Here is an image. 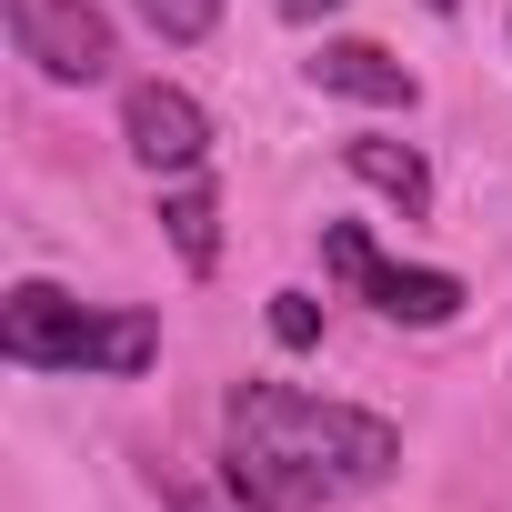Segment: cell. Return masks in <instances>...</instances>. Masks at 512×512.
Wrapping results in <instances>:
<instances>
[{
  "mask_svg": "<svg viewBox=\"0 0 512 512\" xmlns=\"http://www.w3.org/2000/svg\"><path fill=\"white\" fill-rule=\"evenodd\" d=\"M402 432L382 412L352 402H312L292 382H241L231 392V452H221V492L241 512H322L332 492H372L392 482Z\"/></svg>",
  "mask_w": 512,
  "mask_h": 512,
  "instance_id": "cell-1",
  "label": "cell"
},
{
  "mask_svg": "<svg viewBox=\"0 0 512 512\" xmlns=\"http://www.w3.org/2000/svg\"><path fill=\"white\" fill-rule=\"evenodd\" d=\"M0 352L21 372H151L161 332L151 312H91L61 282H21L0 302Z\"/></svg>",
  "mask_w": 512,
  "mask_h": 512,
  "instance_id": "cell-2",
  "label": "cell"
},
{
  "mask_svg": "<svg viewBox=\"0 0 512 512\" xmlns=\"http://www.w3.org/2000/svg\"><path fill=\"white\" fill-rule=\"evenodd\" d=\"M322 272L352 282L382 322H412V332H442V322L462 312V282H452V272H402V262H382L362 221H322Z\"/></svg>",
  "mask_w": 512,
  "mask_h": 512,
  "instance_id": "cell-3",
  "label": "cell"
},
{
  "mask_svg": "<svg viewBox=\"0 0 512 512\" xmlns=\"http://www.w3.org/2000/svg\"><path fill=\"white\" fill-rule=\"evenodd\" d=\"M0 11H11V51H21L41 81L91 91V81L111 71V21L91 11V0H0Z\"/></svg>",
  "mask_w": 512,
  "mask_h": 512,
  "instance_id": "cell-4",
  "label": "cell"
},
{
  "mask_svg": "<svg viewBox=\"0 0 512 512\" xmlns=\"http://www.w3.org/2000/svg\"><path fill=\"white\" fill-rule=\"evenodd\" d=\"M121 141H131L141 171L181 181V171H201V151H211V111H201L191 91H171V81H131V91H121Z\"/></svg>",
  "mask_w": 512,
  "mask_h": 512,
  "instance_id": "cell-5",
  "label": "cell"
},
{
  "mask_svg": "<svg viewBox=\"0 0 512 512\" xmlns=\"http://www.w3.org/2000/svg\"><path fill=\"white\" fill-rule=\"evenodd\" d=\"M312 91H332V101H372V111H412V71H402L382 41H322Z\"/></svg>",
  "mask_w": 512,
  "mask_h": 512,
  "instance_id": "cell-6",
  "label": "cell"
},
{
  "mask_svg": "<svg viewBox=\"0 0 512 512\" xmlns=\"http://www.w3.org/2000/svg\"><path fill=\"white\" fill-rule=\"evenodd\" d=\"M161 231H171V251H181V272H211V262H221V191H211L201 171H181V181L161 191Z\"/></svg>",
  "mask_w": 512,
  "mask_h": 512,
  "instance_id": "cell-7",
  "label": "cell"
},
{
  "mask_svg": "<svg viewBox=\"0 0 512 512\" xmlns=\"http://www.w3.org/2000/svg\"><path fill=\"white\" fill-rule=\"evenodd\" d=\"M342 161H352V181H372L382 201L432 211V161H422L412 141H342Z\"/></svg>",
  "mask_w": 512,
  "mask_h": 512,
  "instance_id": "cell-8",
  "label": "cell"
},
{
  "mask_svg": "<svg viewBox=\"0 0 512 512\" xmlns=\"http://www.w3.org/2000/svg\"><path fill=\"white\" fill-rule=\"evenodd\" d=\"M131 11L151 21V41H171V51H191V41H211L221 31V0H131Z\"/></svg>",
  "mask_w": 512,
  "mask_h": 512,
  "instance_id": "cell-9",
  "label": "cell"
},
{
  "mask_svg": "<svg viewBox=\"0 0 512 512\" xmlns=\"http://www.w3.org/2000/svg\"><path fill=\"white\" fill-rule=\"evenodd\" d=\"M272 342H282V352H312V342H322V302H312V292H272Z\"/></svg>",
  "mask_w": 512,
  "mask_h": 512,
  "instance_id": "cell-10",
  "label": "cell"
},
{
  "mask_svg": "<svg viewBox=\"0 0 512 512\" xmlns=\"http://www.w3.org/2000/svg\"><path fill=\"white\" fill-rule=\"evenodd\" d=\"M151 492H161V512H221L201 482H181V472H161V462H151Z\"/></svg>",
  "mask_w": 512,
  "mask_h": 512,
  "instance_id": "cell-11",
  "label": "cell"
},
{
  "mask_svg": "<svg viewBox=\"0 0 512 512\" xmlns=\"http://www.w3.org/2000/svg\"><path fill=\"white\" fill-rule=\"evenodd\" d=\"M282 21H322V11H342V0H272Z\"/></svg>",
  "mask_w": 512,
  "mask_h": 512,
  "instance_id": "cell-12",
  "label": "cell"
},
{
  "mask_svg": "<svg viewBox=\"0 0 512 512\" xmlns=\"http://www.w3.org/2000/svg\"><path fill=\"white\" fill-rule=\"evenodd\" d=\"M422 11H452V0H422Z\"/></svg>",
  "mask_w": 512,
  "mask_h": 512,
  "instance_id": "cell-13",
  "label": "cell"
}]
</instances>
